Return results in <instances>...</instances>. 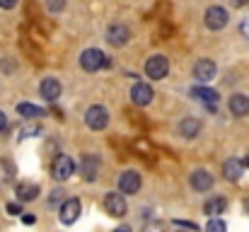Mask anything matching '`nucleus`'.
<instances>
[{
  "instance_id": "f257e3e1",
  "label": "nucleus",
  "mask_w": 249,
  "mask_h": 232,
  "mask_svg": "<svg viewBox=\"0 0 249 232\" xmlns=\"http://www.w3.org/2000/svg\"><path fill=\"white\" fill-rule=\"evenodd\" d=\"M80 66H83V71H87V73H94V71L109 66V58L99 49H85L83 54H80Z\"/></svg>"
},
{
  "instance_id": "f03ea898",
  "label": "nucleus",
  "mask_w": 249,
  "mask_h": 232,
  "mask_svg": "<svg viewBox=\"0 0 249 232\" xmlns=\"http://www.w3.org/2000/svg\"><path fill=\"white\" fill-rule=\"evenodd\" d=\"M228 19H230V15H228V10L220 7V5L208 7L206 15H203V22H206V27H208L211 32H220V29L228 24Z\"/></svg>"
},
{
  "instance_id": "7ed1b4c3",
  "label": "nucleus",
  "mask_w": 249,
  "mask_h": 232,
  "mask_svg": "<svg viewBox=\"0 0 249 232\" xmlns=\"http://www.w3.org/2000/svg\"><path fill=\"white\" fill-rule=\"evenodd\" d=\"M85 124H87V128H92V131H104L107 124H109V111H107L104 107L94 104V107H89V109L85 111Z\"/></svg>"
},
{
  "instance_id": "20e7f679",
  "label": "nucleus",
  "mask_w": 249,
  "mask_h": 232,
  "mask_svg": "<svg viewBox=\"0 0 249 232\" xmlns=\"http://www.w3.org/2000/svg\"><path fill=\"white\" fill-rule=\"evenodd\" d=\"M104 211H107L111 218H124V215L128 213V206H126L124 194H119V191L107 194V196H104Z\"/></svg>"
},
{
  "instance_id": "39448f33",
  "label": "nucleus",
  "mask_w": 249,
  "mask_h": 232,
  "mask_svg": "<svg viewBox=\"0 0 249 232\" xmlns=\"http://www.w3.org/2000/svg\"><path fill=\"white\" fill-rule=\"evenodd\" d=\"M51 174H53V179H58V181H66V179H71L73 174H75V162L68 157V155H61L53 160V164H51Z\"/></svg>"
},
{
  "instance_id": "423d86ee",
  "label": "nucleus",
  "mask_w": 249,
  "mask_h": 232,
  "mask_svg": "<svg viewBox=\"0 0 249 232\" xmlns=\"http://www.w3.org/2000/svg\"><path fill=\"white\" fill-rule=\"evenodd\" d=\"M167 73H169V63H167V58L162 54H155L145 61V75L150 80H162Z\"/></svg>"
},
{
  "instance_id": "0eeeda50",
  "label": "nucleus",
  "mask_w": 249,
  "mask_h": 232,
  "mask_svg": "<svg viewBox=\"0 0 249 232\" xmlns=\"http://www.w3.org/2000/svg\"><path fill=\"white\" fill-rule=\"evenodd\" d=\"M143 186V179L136 169H126L121 177H119V191L121 194H138Z\"/></svg>"
},
{
  "instance_id": "6e6552de",
  "label": "nucleus",
  "mask_w": 249,
  "mask_h": 232,
  "mask_svg": "<svg viewBox=\"0 0 249 232\" xmlns=\"http://www.w3.org/2000/svg\"><path fill=\"white\" fill-rule=\"evenodd\" d=\"M80 213H83V203H80V198H68V201H63L58 218H61L63 225H73V223L80 218Z\"/></svg>"
},
{
  "instance_id": "1a4fd4ad",
  "label": "nucleus",
  "mask_w": 249,
  "mask_h": 232,
  "mask_svg": "<svg viewBox=\"0 0 249 232\" xmlns=\"http://www.w3.org/2000/svg\"><path fill=\"white\" fill-rule=\"evenodd\" d=\"M128 39H131V29L126 24H121V22H116V24H111L107 29V41L111 46H126Z\"/></svg>"
},
{
  "instance_id": "9d476101",
  "label": "nucleus",
  "mask_w": 249,
  "mask_h": 232,
  "mask_svg": "<svg viewBox=\"0 0 249 232\" xmlns=\"http://www.w3.org/2000/svg\"><path fill=\"white\" fill-rule=\"evenodd\" d=\"M218 73V66L211 61V58H201V61H196V66H194V77L198 80V82H211L213 77Z\"/></svg>"
},
{
  "instance_id": "9b49d317",
  "label": "nucleus",
  "mask_w": 249,
  "mask_h": 232,
  "mask_svg": "<svg viewBox=\"0 0 249 232\" xmlns=\"http://www.w3.org/2000/svg\"><path fill=\"white\" fill-rule=\"evenodd\" d=\"M191 97L198 99V102H203V104L208 107V111H215V109H218L220 94H218L215 89H211V87H194V89H191Z\"/></svg>"
},
{
  "instance_id": "f8f14e48",
  "label": "nucleus",
  "mask_w": 249,
  "mask_h": 232,
  "mask_svg": "<svg viewBox=\"0 0 249 232\" xmlns=\"http://www.w3.org/2000/svg\"><path fill=\"white\" fill-rule=\"evenodd\" d=\"M153 97H155V92H153V87L145 85V82H136V85L131 87V99H133V104H138V107L150 104Z\"/></svg>"
},
{
  "instance_id": "ddd939ff",
  "label": "nucleus",
  "mask_w": 249,
  "mask_h": 232,
  "mask_svg": "<svg viewBox=\"0 0 249 232\" xmlns=\"http://www.w3.org/2000/svg\"><path fill=\"white\" fill-rule=\"evenodd\" d=\"M61 92H63V87H61V82H58L56 77H46V80H41V85H39V94H41L46 102H56V99L61 97Z\"/></svg>"
},
{
  "instance_id": "4468645a",
  "label": "nucleus",
  "mask_w": 249,
  "mask_h": 232,
  "mask_svg": "<svg viewBox=\"0 0 249 232\" xmlns=\"http://www.w3.org/2000/svg\"><path fill=\"white\" fill-rule=\"evenodd\" d=\"M189 181H191V189H196V191H211L213 189V174L208 169H194Z\"/></svg>"
},
{
  "instance_id": "2eb2a0df",
  "label": "nucleus",
  "mask_w": 249,
  "mask_h": 232,
  "mask_svg": "<svg viewBox=\"0 0 249 232\" xmlns=\"http://www.w3.org/2000/svg\"><path fill=\"white\" fill-rule=\"evenodd\" d=\"M80 174L85 177V181H94L99 174V157L97 155H85L80 160Z\"/></svg>"
},
{
  "instance_id": "dca6fc26",
  "label": "nucleus",
  "mask_w": 249,
  "mask_h": 232,
  "mask_svg": "<svg viewBox=\"0 0 249 232\" xmlns=\"http://www.w3.org/2000/svg\"><path fill=\"white\" fill-rule=\"evenodd\" d=\"M177 131H179L181 138H196V136L201 133V121H198L196 116H186V119L179 121Z\"/></svg>"
},
{
  "instance_id": "f3484780",
  "label": "nucleus",
  "mask_w": 249,
  "mask_h": 232,
  "mask_svg": "<svg viewBox=\"0 0 249 232\" xmlns=\"http://www.w3.org/2000/svg\"><path fill=\"white\" fill-rule=\"evenodd\" d=\"M228 107H230V114L237 116V119L249 116V97L247 94H232L230 102H228Z\"/></svg>"
},
{
  "instance_id": "a211bd4d",
  "label": "nucleus",
  "mask_w": 249,
  "mask_h": 232,
  "mask_svg": "<svg viewBox=\"0 0 249 232\" xmlns=\"http://www.w3.org/2000/svg\"><path fill=\"white\" fill-rule=\"evenodd\" d=\"M223 174H225V179L228 181H240V177L245 174V164H242V160H228L225 164H223Z\"/></svg>"
},
{
  "instance_id": "6ab92c4d",
  "label": "nucleus",
  "mask_w": 249,
  "mask_h": 232,
  "mask_svg": "<svg viewBox=\"0 0 249 232\" xmlns=\"http://www.w3.org/2000/svg\"><path fill=\"white\" fill-rule=\"evenodd\" d=\"M225 208H228V201H225L223 196L208 198V201L203 203V213H206V215H211V218H218L220 213H225Z\"/></svg>"
},
{
  "instance_id": "aec40b11",
  "label": "nucleus",
  "mask_w": 249,
  "mask_h": 232,
  "mask_svg": "<svg viewBox=\"0 0 249 232\" xmlns=\"http://www.w3.org/2000/svg\"><path fill=\"white\" fill-rule=\"evenodd\" d=\"M39 194H41V191H39V186H36V184H29V181H22V184H17V198H19L22 203H29V201H34Z\"/></svg>"
},
{
  "instance_id": "412c9836",
  "label": "nucleus",
  "mask_w": 249,
  "mask_h": 232,
  "mask_svg": "<svg viewBox=\"0 0 249 232\" xmlns=\"http://www.w3.org/2000/svg\"><path fill=\"white\" fill-rule=\"evenodd\" d=\"M17 114L24 116V119H39V116H46L44 109H39V107H34V104H29V102L17 104Z\"/></svg>"
},
{
  "instance_id": "4be33fe9",
  "label": "nucleus",
  "mask_w": 249,
  "mask_h": 232,
  "mask_svg": "<svg viewBox=\"0 0 249 232\" xmlns=\"http://www.w3.org/2000/svg\"><path fill=\"white\" fill-rule=\"evenodd\" d=\"M34 136H41V126L39 124H27L19 128V138H34Z\"/></svg>"
},
{
  "instance_id": "5701e85b",
  "label": "nucleus",
  "mask_w": 249,
  "mask_h": 232,
  "mask_svg": "<svg viewBox=\"0 0 249 232\" xmlns=\"http://www.w3.org/2000/svg\"><path fill=\"white\" fill-rule=\"evenodd\" d=\"M206 232H228V225L220 218H211L208 225H206Z\"/></svg>"
},
{
  "instance_id": "b1692460",
  "label": "nucleus",
  "mask_w": 249,
  "mask_h": 232,
  "mask_svg": "<svg viewBox=\"0 0 249 232\" xmlns=\"http://www.w3.org/2000/svg\"><path fill=\"white\" fill-rule=\"evenodd\" d=\"M46 7H49L51 12H61V10L66 7V0H46Z\"/></svg>"
},
{
  "instance_id": "393cba45",
  "label": "nucleus",
  "mask_w": 249,
  "mask_h": 232,
  "mask_svg": "<svg viewBox=\"0 0 249 232\" xmlns=\"http://www.w3.org/2000/svg\"><path fill=\"white\" fill-rule=\"evenodd\" d=\"M7 213H10V215H22V206H17V203H7Z\"/></svg>"
},
{
  "instance_id": "a878e982",
  "label": "nucleus",
  "mask_w": 249,
  "mask_h": 232,
  "mask_svg": "<svg viewBox=\"0 0 249 232\" xmlns=\"http://www.w3.org/2000/svg\"><path fill=\"white\" fill-rule=\"evenodd\" d=\"M15 5H17V0H0V7L2 10H12Z\"/></svg>"
},
{
  "instance_id": "bb28decb",
  "label": "nucleus",
  "mask_w": 249,
  "mask_h": 232,
  "mask_svg": "<svg viewBox=\"0 0 249 232\" xmlns=\"http://www.w3.org/2000/svg\"><path fill=\"white\" fill-rule=\"evenodd\" d=\"M5 126H7V116H5V111H0V133L5 131Z\"/></svg>"
},
{
  "instance_id": "cd10ccee",
  "label": "nucleus",
  "mask_w": 249,
  "mask_h": 232,
  "mask_svg": "<svg viewBox=\"0 0 249 232\" xmlns=\"http://www.w3.org/2000/svg\"><path fill=\"white\" fill-rule=\"evenodd\" d=\"M145 232H165V228H162V225H148Z\"/></svg>"
},
{
  "instance_id": "c85d7f7f",
  "label": "nucleus",
  "mask_w": 249,
  "mask_h": 232,
  "mask_svg": "<svg viewBox=\"0 0 249 232\" xmlns=\"http://www.w3.org/2000/svg\"><path fill=\"white\" fill-rule=\"evenodd\" d=\"M22 220H24V223H27V225H32V223H34V215H24V218H22Z\"/></svg>"
},
{
  "instance_id": "c756f323",
  "label": "nucleus",
  "mask_w": 249,
  "mask_h": 232,
  "mask_svg": "<svg viewBox=\"0 0 249 232\" xmlns=\"http://www.w3.org/2000/svg\"><path fill=\"white\" fill-rule=\"evenodd\" d=\"M114 232H131V228H128V225H121V228H116Z\"/></svg>"
},
{
  "instance_id": "7c9ffc66",
  "label": "nucleus",
  "mask_w": 249,
  "mask_h": 232,
  "mask_svg": "<svg viewBox=\"0 0 249 232\" xmlns=\"http://www.w3.org/2000/svg\"><path fill=\"white\" fill-rule=\"evenodd\" d=\"M232 2H235L237 7H242V5H245V2H249V0H232Z\"/></svg>"
},
{
  "instance_id": "2f4dec72",
  "label": "nucleus",
  "mask_w": 249,
  "mask_h": 232,
  "mask_svg": "<svg viewBox=\"0 0 249 232\" xmlns=\"http://www.w3.org/2000/svg\"><path fill=\"white\" fill-rule=\"evenodd\" d=\"M242 32H245V34H249V22H245V24H242Z\"/></svg>"
},
{
  "instance_id": "473e14b6",
  "label": "nucleus",
  "mask_w": 249,
  "mask_h": 232,
  "mask_svg": "<svg viewBox=\"0 0 249 232\" xmlns=\"http://www.w3.org/2000/svg\"><path fill=\"white\" fill-rule=\"evenodd\" d=\"M242 164H245V167H249V155L245 157V160H242Z\"/></svg>"
},
{
  "instance_id": "72a5a7b5",
  "label": "nucleus",
  "mask_w": 249,
  "mask_h": 232,
  "mask_svg": "<svg viewBox=\"0 0 249 232\" xmlns=\"http://www.w3.org/2000/svg\"><path fill=\"white\" fill-rule=\"evenodd\" d=\"M245 213H249V198L245 201Z\"/></svg>"
},
{
  "instance_id": "f704fd0d",
  "label": "nucleus",
  "mask_w": 249,
  "mask_h": 232,
  "mask_svg": "<svg viewBox=\"0 0 249 232\" xmlns=\"http://www.w3.org/2000/svg\"><path fill=\"white\" fill-rule=\"evenodd\" d=\"M177 232H186V230H177Z\"/></svg>"
}]
</instances>
